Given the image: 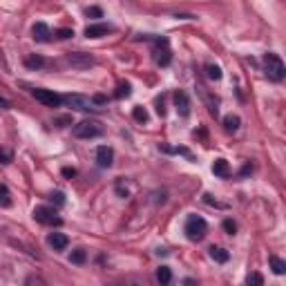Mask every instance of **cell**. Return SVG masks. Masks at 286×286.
Returning a JSON list of instances; mask_svg holds the SVG:
<instances>
[{
  "label": "cell",
  "mask_w": 286,
  "mask_h": 286,
  "mask_svg": "<svg viewBox=\"0 0 286 286\" xmlns=\"http://www.w3.org/2000/svg\"><path fill=\"white\" fill-rule=\"evenodd\" d=\"M25 286H47V282H45L42 277H38V275H29L27 282H25Z\"/></svg>",
  "instance_id": "cell-26"
},
{
  "label": "cell",
  "mask_w": 286,
  "mask_h": 286,
  "mask_svg": "<svg viewBox=\"0 0 286 286\" xmlns=\"http://www.w3.org/2000/svg\"><path fill=\"white\" fill-rule=\"evenodd\" d=\"M25 65H27L29 70H38V68H42V65H45V58H42V56H34V54H32V56L25 58Z\"/></svg>",
  "instance_id": "cell-18"
},
{
  "label": "cell",
  "mask_w": 286,
  "mask_h": 286,
  "mask_svg": "<svg viewBox=\"0 0 286 286\" xmlns=\"http://www.w3.org/2000/svg\"><path fill=\"white\" fill-rule=\"evenodd\" d=\"M157 63H159V65H168L170 63V50H168V47L163 52H157Z\"/></svg>",
  "instance_id": "cell-25"
},
{
  "label": "cell",
  "mask_w": 286,
  "mask_h": 286,
  "mask_svg": "<svg viewBox=\"0 0 286 286\" xmlns=\"http://www.w3.org/2000/svg\"><path fill=\"white\" fill-rule=\"evenodd\" d=\"M47 244H50L54 251H65V248H68V244H70V239L63 233H52L50 237H47Z\"/></svg>",
  "instance_id": "cell-10"
},
{
  "label": "cell",
  "mask_w": 286,
  "mask_h": 286,
  "mask_svg": "<svg viewBox=\"0 0 286 286\" xmlns=\"http://www.w3.org/2000/svg\"><path fill=\"white\" fill-rule=\"evenodd\" d=\"M132 117H135V121H139V123H145V121H148V112H145V107H135L132 109Z\"/></svg>",
  "instance_id": "cell-24"
},
{
  "label": "cell",
  "mask_w": 286,
  "mask_h": 286,
  "mask_svg": "<svg viewBox=\"0 0 286 286\" xmlns=\"http://www.w3.org/2000/svg\"><path fill=\"white\" fill-rule=\"evenodd\" d=\"M206 233H208V224H206V219L202 217H197V215H192V217H188V222H186V235H188V239L190 241H202Z\"/></svg>",
  "instance_id": "cell-2"
},
{
  "label": "cell",
  "mask_w": 286,
  "mask_h": 286,
  "mask_svg": "<svg viewBox=\"0 0 286 286\" xmlns=\"http://www.w3.org/2000/svg\"><path fill=\"white\" fill-rule=\"evenodd\" d=\"M210 257L215 259V261H219V264H224V261H228L230 253L226 251V248H222V246H212L210 248Z\"/></svg>",
  "instance_id": "cell-14"
},
{
  "label": "cell",
  "mask_w": 286,
  "mask_h": 286,
  "mask_svg": "<svg viewBox=\"0 0 286 286\" xmlns=\"http://www.w3.org/2000/svg\"><path fill=\"white\" fill-rule=\"evenodd\" d=\"M186 286H199V284H194L192 279H186Z\"/></svg>",
  "instance_id": "cell-34"
},
{
  "label": "cell",
  "mask_w": 286,
  "mask_h": 286,
  "mask_svg": "<svg viewBox=\"0 0 286 286\" xmlns=\"http://www.w3.org/2000/svg\"><path fill=\"white\" fill-rule=\"evenodd\" d=\"M85 14H87V16H92V18H103L101 7H87V9H85Z\"/></svg>",
  "instance_id": "cell-31"
},
{
  "label": "cell",
  "mask_w": 286,
  "mask_h": 286,
  "mask_svg": "<svg viewBox=\"0 0 286 286\" xmlns=\"http://www.w3.org/2000/svg\"><path fill=\"white\" fill-rule=\"evenodd\" d=\"M11 159H14V155H11V150H7V148H0V163H11Z\"/></svg>",
  "instance_id": "cell-27"
},
{
  "label": "cell",
  "mask_w": 286,
  "mask_h": 286,
  "mask_svg": "<svg viewBox=\"0 0 286 286\" xmlns=\"http://www.w3.org/2000/svg\"><path fill=\"white\" fill-rule=\"evenodd\" d=\"M174 107H177V114L179 117H188L190 114V99H188L186 92H174Z\"/></svg>",
  "instance_id": "cell-8"
},
{
  "label": "cell",
  "mask_w": 286,
  "mask_h": 286,
  "mask_svg": "<svg viewBox=\"0 0 286 286\" xmlns=\"http://www.w3.org/2000/svg\"><path fill=\"white\" fill-rule=\"evenodd\" d=\"M68 63L72 68L76 70H87L94 65V56H90V54H83V52H76V54H68Z\"/></svg>",
  "instance_id": "cell-7"
},
{
  "label": "cell",
  "mask_w": 286,
  "mask_h": 286,
  "mask_svg": "<svg viewBox=\"0 0 286 286\" xmlns=\"http://www.w3.org/2000/svg\"><path fill=\"white\" fill-rule=\"evenodd\" d=\"M72 36H74V29H68V27H63V29L56 32V38H60V40H68V38H72Z\"/></svg>",
  "instance_id": "cell-28"
},
{
  "label": "cell",
  "mask_w": 286,
  "mask_h": 286,
  "mask_svg": "<svg viewBox=\"0 0 286 286\" xmlns=\"http://www.w3.org/2000/svg\"><path fill=\"white\" fill-rule=\"evenodd\" d=\"M50 199H52V202L56 204V206H63V204H65V194H63V192H52Z\"/></svg>",
  "instance_id": "cell-30"
},
{
  "label": "cell",
  "mask_w": 286,
  "mask_h": 286,
  "mask_svg": "<svg viewBox=\"0 0 286 286\" xmlns=\"http://www.w3.org/2000/svg\"><path fill=\"white\" fill-rule=\"evenodd\" d=\"M109 32V25H103V23H94V25H87L85 27V36L87 38H101Z\"/></svg>",
  "instance_id": "cell-11"
},
{
  "label": "cell",
  "mask_w": 286,
  "mask_h": 286,
  "mask_svg": "<svg viewBox=\"0 0 286 286\" xmlns=\"http://www.w3.org/2000/svg\"><path fill=\"white\" fill-rule=\"evenodd\" d=\"M114 161V152L112 148H107V145H101L99 150H96V163H99L101 168H109Z\"/></svg>",
  "instance_id": "cell-9"
},
{
  "label": "cell",
  "mask_w": 286,
  "mask_h": 286,
  "mask_svg": "<svg viewBox=\"0 0 286 286\" xmlns=\"http://www.w3.org/2000/svg\"><path fill=\"white\" fill-rule=\"evenodd\" d=\"M157 279H159L163 286H168L170 282H172V271H170L168 266H161V269L157 271Z\"/></svg>",
  "instance_id": "cell-16"
},
{
  "label": "cell",
  "mask_w": 286,
  "mask_h": 286,
  "mask_svg": "<svg viewBox=\"0 0 286 286\" xmlns=\"http://www.w3.org/2000/svg\"><path fill=\"white\" fill-rule=\"evenodd\" d=\"M224 230H226L228 235H235L237 233V224L233 222V219H226V222H224Z\"/></svg>",
  "instance_id": "cell-29"
},
{
  "label": "cell",
  "mask_w": 286,
  "mask_h": 286,
  "mask_svg": "<svg viewBox=\"0 0 286 286\" xmlns=\"http://www.w3.org/2000/svg\"><path fill=\"white\" fill-rule=\"evenodd\" d=\"M63 103H68L74 109H81V112H99L101 109L94 105V101L90 96H83V94H68V96H63Z\"/></svg>",
  "instance_id": "cell-4"
},
{
  "label": "cell",
  "mask_w": 286,
  "mask_h": 286,
  "mask_svg": "<svg viewBox=\"0 0 286 286\" xmlns=\"http://www.w3.org/2000/svg\"><path fill=\"white\" fill-rule=\"evenodd\" d=\"M70 261H72V264H83V261H85V251H83V248H76V251H72Z\"/></svg>",
  "instance_id": "cell-22"
},
{
  "label": "cell",
  "mask_w": 286,
  "mask_h": 286,
  "mask_svg": "<svg viewBox=\"0 0 286 286\" xmlns=\"http://www.w3.org/2000/svg\"><path fill=\"white\" fill-rule=\"evenodd\" d=\"M32 34H34V38L38 42H47V40H50V27H47L45 23H36L34 29H32Z\"/></svg>",
  "instance_id": "cell-12"
},
{
  "label": "cell",
  "mask_w": 286,
  "mask_h": 286,
  "mask_svg": "<svg viewBox=\"0 0 286 286\" xmlns=\"http://www.w3.org/2000/svg\"><path fill=\"white\" fill-rule=\"evenodd\" d=\"M239 117H235V114H228V117H224V127H226L228 132H235L237 127H239Z\"/></svg>",
  "instance_id": "cell-17"
},
{
  "label": "cell",
  "mask_w": 286,
  "mask_h": 286,
  "mask_svg": "<svg viewBox=\"0 0 286 286\" xmlns=\"http://www.w3.org/2000/svg\"><path fill=\"white\" fill-rule=\"evenodd\" d=\"M204 70H206V76H208L210 81H219V78H222V70H219L217 65H212V63H208V65H206Z\"/></svg>",
  "instance_id": "cell-20"
},
{
  "label": "cell",
  "mask_w": 286,
  "mask_h": 286,
  "mask_svg": "<svg viewBox=\"0 0 286 286\" xmlns=\"http://www.w3.org/2000/svg\"><path fill=\"white\" fill-rule=\"evenodd\" d=\"M264 68H266V74H269L271 81H282L286 76V68H284V60L277 56V54L269 52L264 56Z\"/></svg>",
  "instance_id": "cell-1"
},
{
  "label": "cell",
  "mask_w": 286,
  "mask_h": 286,
  "mask_svg": "<svg viewBox=\"0 0 286 286\" xmlns=\"http://www.w3.org/2000/svg\"><path fill=\"white\" fill-rule=\"evenodd\" d=\"M246 286H264V277H261L259 273H251L246 279Z\"/></svg>",
  "instance_id": "cell-23"
},
{
  "label": "cell",
  "mask_w": 286,
  "mask_h": 286,
  "mask_svg": "<svg viewBox=\"0 0 286 286\" xmlns=\"http://www.w3.org/2000/svg\"><path fill=\"white\" fill-rule=\"evenodd\" d=\"M271 269H273L275 275H284V273H286V261L273 255V257H271Z\"/></svg>",
  "instance_id": "cell-15"
},
{
  "label": "cell",
  "mask_w": 286,
  "mask_h": 286,
  "mask_svg": "<svg viewBox=\"0 0 286 286\" xmlns=\"http://www.w3.org/2000/svg\"><path fill=\"white\" fill-rule=\"evenodd\" d=\"M0 105H3L5 109H9V101H7V99H3V96H0Z\"/></svg>",
  "instance_id": "cell-33"
},
{
  "label": "cell",
  "mask_w": 286,
  "mask_h": 286,
  "mask_svg": "<svg viewBox=\"0 0 286 286\" xmlns=\"http://www.w3.org/2000/svg\"><path fill=\"white\" fill-rule=\"evenodd\" d=\"M63 177L65 179H74L76 177V170L74 168H63Z\"/></svg>",
  "instance_id": "cell-32"
},
{
  "label": "cell",
  "mask_w": 286,
  "mask_h": 286,
  "mask_svg": "<svg viewBox=\"0 0 286 286\" xmlns=\"http://www.w3.org/2000/svg\"><path fill=\"white\" fill-rule=\"evenodd\" d=\"M32 96L36 101H40L42 105H47V107H58L60 103H63V96H58L56 92H52V90L36 87V90H32Z\"/></svg>",
  "instance_id": "cell-6"
},
{
  "label": "cell",
  "mask_w": 286,
  "mask_h": 286,
  "mask_svg": "<svg viewBox=\"0 0 286 286\" xmlns=\"http://www.w3.org/2000/svg\"><path fill=\"white\" fill-rule=\"evenodd\" d=\"M34 219L38 224H45V226H60L63 224V219L56 215V210L50 208V206H38V208H34Z\"/></svg>",
  "instance_id": "cell-5"
},
{
  "label": "cell",
  "mask_w": 286,
  "mask_h": 286,
  "mask_svg": "<svg viewBox=\"0 0 286 286\" xmlns=\"http://www.w3.org/2000/svg\"><path fill=\"white\" fill-rule=\"evenodd\" d=\"M0 206H3V208H9V206H11L9 188H7V186H3V184H0Z\"/></svg>",
  "instance_id": "cell-19"
},
{
  "label": "cell",
  "mask_w": 286,
  "mask_h": 286,
  "mask_svg": "<svg viewBox=\"0 0 286 286\" xmlns=\"http://www.w3.org/2000/svg\"><path fill=\"white\" fill-rule=\"evenodd\" d=\"M212 172L217 174V177H222V179H226L228 174H230V168H228V161L226 159H217L215 163H212Z\"/></svg>",
  "instance_id": "cell-13"
},
{
  "label": "cell",
  "mask_w": 286,
  "mask_h": 286,
  "mask_svg": "<svg viewBox=\"0 0 286 286\" xmlns=\"http://www.w3.org/2000/svg\"><path fill=\"white\" fill-rule=\"evenodd\" d=\"M103 135V125L99 121H81L74 125V137L78 139H96Z\"/></svg>",
  "instance_id": "cell-3"
},
{
  "label": "cell",
  "mask_w": 286,
  "mask_h": 286,
  "mask_svg": "<svg viewBox=\"0 0 286 286\" xmlns=\"http://www.w3.org/2000/svg\"><path fill=\"white\" fill-rule=\"evenodd\" d=\"M132 94V87H130V83H119V87H117V92H114V96L117 99H127V96Z\"/></svg>",
  "instance_id": "cell-21"
}]
</instances>
